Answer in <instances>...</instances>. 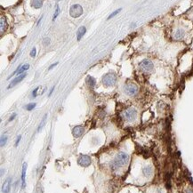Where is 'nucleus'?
I'll return each mask as SVG.
<instances>
[{"label":"nucleus","instance_id":"obj_1","mask_svg":"<svg viewBox=\"0 0 193 193\" xmlns=\"http://www.w3.org/2000/svg\"><path fill=\"white\" fill-rule=\"evenodd\" d=\"M117 82V75L113 72L107 73L102 77V83L103 85L107 87L113 86Z\"/></svg>","mask_w":193,"mask_h":193},{"label":"nucleus","instance_id":"obj_2","mask_svg":"<svg viewBox=\"0 0 193 193\" xmlns=\"http://www.w3.org/2000/svg\"><path fill=\"white\" fill-rule=\"evenodd\" d=\"M129 160V156L128 154L125 153V152H119L117 154L116 158H115V161L114 164L116 167H123L126 164H127Z\"/></svg>","mask_w":193,"mask_h":193},{"label":"nucleus","instance_id":"obj_3","mask_svg":"<svg viewBox=\"0 0 193 193\" xmlns=\"http://www.w3.org/2000/svg\"><path fill=\"white\" fill-rule=\"evenodd\" d=\"M139 68H140V70H141L143 72L149 73V72H150V71H152V70L154 68V64H153V62H151L150 60H149V59H144V60H143V61L140 62Z\"/></svg>","mask_w":193,"mask_h":193},{"label":"nucleus","instance_id":"obj_4","mask_svg":"<svg viewBox=\"0 0 193 193\" xmlns=\"http://www.w3.org/2000/svg\"><path fill=\"white\" fill-rule=\"evenodd\" d=\"M123 117L127 121L133 122L137 118V110L134 108H129L125 110V112L123 114Z\"/></svg>","mask_w":193,"mask_h":193},{"label":"nucleus","instance_id":"obj_5","mask_svg":"<svg viewBox=\"0 0 193 193\" xmlns=\"http://www.w3.org/2000/svg\"><path fill=\"white\" fill-rule=\"evenodd\" d=\"M124 92L129 96H135L139 92V88H138V86L134 83H128L124 87Z\"/></svg>","mask_w":193,"mask_h":193},{"label":"nucleus","instance_id":"obj_6","mask_svg":"<svg viewBox=\"0 0 193 193\" xmlns=\"http://www.w3.org/2000/svg\"><path fill=\"white\" fill-rule=\"evenodd\" d=\"M70 15L73 18H78L83 15V8L80 5H73L70 8Z\"/></svg>","mask_w":193,"mask_h":193},{"label":"nucleus","instance_id":"obj_7","mask_svg":"<svg viewBox=\"0 0 193 193\" xmlns=\"http://www.w3.org/2000/svg\"><path fill=\"white\" fill-rule=\"evenodd\" d=\"M77 163L81 167H87L91 165L92 163V160H91V158L87 155H81L79 158H78V160H77Z\"/></svg>","mask_w":193,"mask_h":193},{"label":"nucleus","instance_id":"obj_8","mask_svg":"<svg viewBox=\"0 0 193 193\" xmlns=\"http://www.w3.org/2000/svg\"><path fill=\"white\" fill-rule=\"evenodd\" d=\"M27 76V74L26 73H24V74H21V75H19L18 77H16L15 79L13 80H12V82L10 83V85L8 86V88H11V87H12V86H16L18 83H20V82H21L23 79H24V77Z\"/></svg>","mask_w":193,"mask_h":193},{"label":"nucleus","instance_id":"obj_9","mask_svg":"<svg viewBox=\"0 0 193 193\" xmlns=\"http://www.w3.org/2000/svg\"><path fill=\"white\" fill-rule=\"evenodd\" d=\"M83 133H84V127L81 126H77L72 129V134L76 138L80 137L83 134Z\"/></svg>","mask_w":193,"mask_h":193},{"label":"nucleus","instance_id":"obj_10","mask_svg":"<svg viewBox=\"0 0 193 193\" xmlns=\"http://www.w3.org/2000/svg\"><path fill=\"white\" fill-rule=\"evenodd\" d=\"M11 183H12V179L9 177L5 181L3 187H2V191L3 193H9L10 189H11Z\"/></svg>","mask_w":193,"mask_h":193},{"label":"nucleus","instance_id":"obj_11","mask_svg":"<svg viewBox=\"0 0 193 193\" xmlns=\"http://www.w3.org/2000/svg\"><path fill=\"white\" fill-rule=\"evenodd\" d=\"M184 35H185V32L183 29H178L175 31V33L174 35V37L175 40H182L184 37Z\"/></svg>","mask_w":193,"mask_h":193},{"label":"nucleus","instance_id":"obj_12","mask_svg":"<svg viewBox=\"0 0 193 193\" xmlns=\"http://www.w3.org/2000/svg\"><path fill=\"white\" fill-rule=\"evenodd\" d=\"M143 175L146 176V177H150L153 174V168L151 165H147V167H143Z\"/></svg>","mask_w":193,"mask_h":193},{"label":"nucleus","instance_id":"obj_13","mask_svg":"<svg viewBox=\"0 0 193 193\" xmlns=\"http://www.w3.org/2000/svg\"><path fill=\"white\" fill-rule=\"evenodd\" d=\"M8 27V24H7V21H6V19L4 17V16H1V20H0V28H1V34H3Z\"/></svg>","mask_w":193,"mask_h":193},{"label":"nucleus","instance_id":"obj_14","mask_svg":"<svg viewBox=\"0 0 193 193\" xmlns=\"http://www.w3.org/2000/svg\"><path fill=\"white\" fill-rule=\"evenodd\" d=\"M86 32V28L82 26L80 27L79 29L77 30V41H80V39L83 37V36H84Z\"/></svg>","mask_w":193,"mask_h":193},{"label":"nucleus","instance_id":"obj_15","mask_svg":"<svg viewBox=\"0 0 193 193\" xmlns=\"http://www.w3.org/2000/svg\"><path fill=\"white\" fill-rule=\"evenodd\" d=\"M31 6H33L36 9L41 8L43 6V0H31Z\"/></svg>","mask_w":193,"mask_h":193},{"label":"nucleus","instance_id":"obj_16","mask_svg":"<svg viewBox=\"0 0 193 193\" xmlns=\"http://www.w3.org/2000/svg\"><path fill=\"white\" fill-rule=\"evenodd\" d=\"M27 170V164L24 163L22 167V172H21V183H22V188L25 187V174Z\"/></svg>","mask_w":193,"mask_h":193},{"label":"nucleus","instance_id":"obj_17","mask_svg":"<svg viewBox=\"0 0 193 193\" xmlns=\"http://www.w3.org/2000/svg\"><path fill=\"white\" fill-rule=\"evenodd\" d=\"M86 83H87V85H88L90 87H93V86H95L96 81H95V79H94L93 77L88 76V77H86Z\"/></svg>","mask_w":193,"mask_h":193},{"label":"nucleus","instance_id":"obj_18","mask_svg":"<svg viewBox=\"0 0 193 193\" xmlns=\"http://www.w3.org/2000/svg\"><path fill=\"white\" fill-rule=\"evenodd\" d=\"M29 68H30V65H29V64H24V65H22V66L20 68V70H19V71H18V73H17L18 76H19V75H21L22 72H24V71L29 70Z\"/></svg>","mask_w":193,"mask_h":193},{"label":"nucleus","instance_id":"obj_19","mask_svg":"<svg viewBox=\"0 0 193 193\" xmlns=\"http://www.w3.org/2000/svg\"><path fill=\"white\" fill-rule=\"evenodd\" d=\"M46 118H47V114H46L45 116H44V118H43V119H42V121H41V124L39 125V127H38V129H37V131L39 132L41 129L43 128V127L46 125Z\"/></svg>","mask_w":193,"mask_h":193},{"label":"nucleus","instance_id":"obj_20","mask_svg":"<svg viewBox=\"0 0 193 193\" xmlns=\"http://www.w3.org/2000/svg\"><path fill=\"white\" fill-rule=\"evenodd\" d=\"M121 10H122V9H121V8H119V9H118V10L114 11V12H113L111 13V15H109V16L108 17V20H110V19H111V18H113L114 16H116V15H118V12H119L121 11Z\"/></svg>","mask_w":193,"mask_h":193},{"label":"nucleus","instance_id":"obj_21","mask_svg":"<svg viewBox=\"0 0 193 193\" xmlns=\"http://www.w3.org/2000/svg\"><path fill=\"white\" fill-rule=\"evenodd\" d=\"M59 12H60V7H59V6H56V10H55V12H54V15H53V21H54V20L57 18V16L59 15Z\"/></svg>","mask_w":193,"mask_h":193},{"label":"nucleus","instance_id":"obj_22","mask_svg":"<svg viewBox=\"0 0 193 193\" xmlns=\"http://www.w3.org/2000/svg\"><path fill=\"white\" fill-rule=\"evenodd\" d=\"M36 103H30V104H28L27 106H26V109L27 110H32L35 107H36Z\"/></svg>","mask_w":193,"mask_h":193},{"label":"nucleus","instance_id":"obj_23","mask_svg":"<svg viewBox=\"0 0 193 193\" xmlns=\"http://www.w3.org/2000/svg\"><path fill=\"white\" fill-rule=\"evenodd\" d=\"M7 142V137L6 136H2L1 137V147H3Z\"/></svg>","mask_w":193,"mask_h":193},{"label":"nucleus","instance_id":"obj_24","mask_svg":"<svg viewBox=\"0 0 193 193\" xmlns=\"http://www.w3.org/2000/svg\"><path fill=\"white\" fill-rule=\"evenodd\" d=\"M36 55H37V49L34 47V48L31 50V52H30V56L34 58V57H36Z\"/></svg>","mask_w":193,"mask_h":193},{"label":"nucleus","instance_id":"obj_25","mask_svg":"<svg viewBox=\"0 0 193 193\" xmlns=\"http://www.w3.org/2000/svg\"><path fill=\"white\" fill-rule=\"evenodd\" d=\"M43 41H44V45H45V46L50 45V38H49V37H45Z\"/></svg>","mask_w":193,"mask_h":193},{"label":"nucleus","instance_id":"obj_26","mask_svg":"<svg viewBox=\"0 0 193 193\" xmlns=\"http://www.w3.org/2000/svg\"><path fill=\"white\" fill-rule=\"evenodd\" d=\"M38 88H39V87H37V88H35V89L33 90V92H32V96H33L34 98H35V97H37V92Z\"/></svg>","mask_w":193,"mask_h":193},{"label":"nucleus","instance_id":"obj_27","mask_svg":"<svg viewBox=\"0 0 193 193\" xmlns=\"http://www.w3.org/2000/svg\"><path fill=\"white\" fill-rule=\"evenodd\" d=\"M15 117H16V113H13L11 117H10V118H9V121H12L13 119L15 118Z\"/></svg>","mask_w":193,"mask_h":193},{"label":"nucleus","instance_id":"obj_28","mask_svg":"<svg viewBox=\"0 0 193 193\" xmlns=\"http://www.w3.org/2000/svg\"><path fill=\"white\" fill-rule=\"evenodd\" d=\"M57 64H58V62H55V63L52 64V65H51V66H50V67L48 68V70H49V71H51V70H52V68H54V67H55V66H56Z\"/></svg>","mask_w":193,"mask_h":193},{"label":"nucleus","instance_id":"obj_29","mask_svg":"<svg viewBox=\"0 0 193 193\" xmlns=\"http://www.w3.org/2000/svg\"><path fill=\"white\" fill-rule=\"evenodd\" d=\"M21 139V136H19V137L17 138V140H16V143H15V146H18V144H19V143H20Z\"/></svg>","mask_w":193,"mask_h":193},{"label":"nucleus","instance_id":"obj_30","mask_svg":"<svg viewBox=\"0 0 193 193\" xmlns=\"http://www.w3.org/2000/svg\"><path fill=\"white\" fill-rule=\"evenodd\" d=\"M53 90H54V86H53V87H52V89H51V91H50V93H49V96H51V95H52V93H53Z\"/></svg>","mask_w":193,"mask_h":193},{"label":"nucleus","instance_id":"obj_31","mask_svg":"<svg viewBox=\"0 0 193 193\" xmlns=\"http://www.w3.org/2000/svg\"><path fill=\"white\" fill-rule=\"evenodd\" d=\"M186 193H193V190H190V189H189V190H187Z\"/></svg>","mask_w":193,"mask_h":193}]
</instances>
